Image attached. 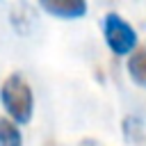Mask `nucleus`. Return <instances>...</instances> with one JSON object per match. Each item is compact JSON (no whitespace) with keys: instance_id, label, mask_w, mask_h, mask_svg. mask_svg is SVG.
Wrapping results in <instances>:
<instances>
[{"instance_id":"1","label":"nucleus","mask_w":146,"mask_h":146,"mask_svg":"<svg viewBox=\"0 0 146 146\" xmlns=\"http://www.w3.org/2000/svg\"><path fill=\"white\" fill-rule=\"evenodd\" d=\"M0 100H2V107L9 112V116L16 123H30L32 110H34V96L21 73H11L2 82Z\"/></svg>"},{"instance_id":"5","label":"nucleus","mask_w":146,"mask_h":146,"mask_svg":"<svg viewBox=\"0 0 146 146\" xmlns=\"http://www.w3.org/2000/svg\"><path fill=\"white\" fill-rule=\"evenodd\" d=\"M0 146H23L21 130L7 116H0Z\"/></svg>"},{"instance_id":"4","label":"nucleus","mask_w":146,"mask_h":146,"mask_svg":"<svg viewBox=\"0 0 146 146\" xmlns=\"http://www.w3.org/2000/svg\"><path fill=\"white\" fill-rule=\"evenodd\" d=\"M128 71H130V78H132L137 84L146 87V43H141V46L130 55V59H128Z\"/></svg>"},{"instance_id":"2","label":"nucleus","mask_w":146,"mask_h":146,"mask_svg":"<svg viewBox=\"0 0 146 146\" xmlns=\"http://www.w3.org/2000/svg\"><path fill=\"white\" fill-rule=\"evenodd\" d=\"M103 34H105V41L110 46V50L114 55H128V52H135V46H137V32L132 30V25L121 18L119 14H107L103 18Z\"/></svg>"},{"instance_id":"3","label":"nucleus","mask_w":146,"mask_h":146,"mask_svg":"<svg viewBox=\"0 0 146 146\" xmlns=\"http://www.w3.org/2000/svg\"><path fill=\"white\" fill-rule=\"evenodd\" d=\"M41 9L57 18H80L87 14V2L84 0H43Z\"/></svg>"},{"instance_id":"6","label":"nucleus","mask_w":146,"mask_h":146,"mask_svg":"<svg viewBox=\"0 0 146 146\" xmlns=\"http://www.w3.org/2000/svg\"><path fill=\"white\" fill-rule=\"evenodd\" d=\"M78 146H103L100 141H96V139H82Z\"/></svg>"},{"instance_id":"7","label":"nucleus","mask_w":146,"mask_h":146,"mask_svg":"<svg viewBox=\"0 0 146 146\" xmlns=\"http://www.w3.org/2000/svg\"><path fill=\"white\" fill-rule=\"evenodd\" d=\"M43 146H55V144H52V141H48V144H43Z\"/></svg>"}]
</instances>
